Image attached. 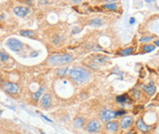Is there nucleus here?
<instances>
[{"mask_svg":"<svg viewBox=\"0 0 159 134\" xmlns=\"http://www.w3.org/2000/svg\"><path fill=\"white\" fill-rule=\"evenodd\" d=\"M100 120L103 122H108L113 119H116V112L115 110L109 109H103L99 113Z\"/></svg>","mask_w":159,"mask_h":134,"instance_id":"obj_5","label":"nucleus"},{"mask_svg":"<svg viewBox=\"0 0 159 134\" xmlns=\"http://www.w3.org/2000/svg\"><path fill=\"white\" fill-rule=\"evenodd\" d=\"M71 33L72 34L80 33V29H79V28H74V29L71 30Z\"/></svg>","mask_w":159,"mask_h":134,"instance_id":"obj_30","label":"nucleus"},{"mask_svg":"<svg viewBox=\"0 0 159 134\" xmlns=\"http://www.w3.org/2000/svg\"><path fill=\"white\" fill-rule=\"evenodd\" d=\"M153 38H154V36H142L141 38H140V42H148V41H151V40H153Z\"/></svg>","mask_w":159,"mask_h":134,"instance_id":"obj_27","label":"nucleus"},{"mask_svg":"<svg viewBox=\"0 0 159 134\" xmlns=\"http://www.w3.org/2000/svg\"><path fill=\"white\" fill-rule=\"evenodd\" d=\"M103 24V21L101 18L100 17H95V18H93L90 22H89V25L90 26H93V27H101L102 26Z\"/></svg>","mask_w":159,"mask_h":134,"instance_id":"obj_20","label":"nucleus"},{"mask_svg":"<svg viewBox=\"0 0 159 134\" xmlns=\"http://www.w3.org/2000/svg\"><path fill=\"white\" fill-rule=\"evenodd\" d=\"M43 91H44V87H43V86L39 87V89H38L36 92H34V93L32 94V96H31L32 101H34V102H37L38 100H40V98H41V96H42Z\"/></svg>","mask_w":159,"mask_h":134,"instance_id":"obj_15","label":"nucleus"},{"mask_svg":"<svg viewBox=\"0 0 159 134\" xmlns=\"http://www.w3.org/2000/svg\"><path fill=\"white\" fill-rule=\"evenodd\" d=\"M142 50L144 53H148V52H152L156 49V46L153 45V44H145V45H143L141 47Z\"/></svg>","mask_w":159,"mask_h":134,"instance_id":"obj_19","label":"nucleus"},{"mask_svg":"<svg viewBox=\"0 0 159 134\" xmlns=\"http://www.w3.org/2000/svg\"><path fill=\"white\" fill-rule=\"evenodd\" d=\"M134 122H135V121H134L133 116L125 115V116L122 117L119 121L120 129L123 131H129L134 125Z\"/></svg>","mask_w":159,"mask_h":134,"instance_id":"obj_4","label":"nucleus"},{"mask_svg":"<svg viewBox=\"0 0 159 134\" xmlns=\"http://www.w3.org/2000/svg\"><path fill=\"white\" fill-rule=\"evenodd\" d=\"M125 134H138V132H137V130L135 128H132L129 131H127Z\"/></svg>","mask_w":159,"mask_h":134,"instance_id":"obj_29","label":"nucleus"},{"mask_svg":"<svg viewBox=\"0 0 159 134\" xmlns=\"http://www.w3.org/2000/svg\"><path fill=\"white\" fill-rule=\"evenodd\" d=\"M69 76L73 81H75L79 84H82L89 80V78H91V73L89 70H87L83 67H75L70 69Z\"/></svg>","mask_w":159,"mask_h":134,"instance_id":"obj_1","label":"nucleus"},{"mask_svg":"<svg viewBox=\"0 0 159 134\" xmlns=\"http://www.w3.org/2000/svg\"><path fill=\"white\" fill-rule=\"evenodd\" d=\"M133 50H134V48L133 47H129V48H126L125 49H123L122 51L119 52V55L120 56H128V55H131L133 53Z\"/></svg>","mask_w":159,"mask_h":134,"instance_id":"obj_22","label":"nucleus"},{"mask_svg":"<svg viewBox=\"0 0 159 134\" xmlns=\"http://www.w3.org/2000/svg\"><path fill=\"white\" fill-rule=\"evenodd\" d=\"M8 59H9V55H8L6 51L1 50V51H0V60H1L2 62H6Z\"/></svg>","mask_w":159,"mask_h":134,"instance_id":"obj_24","label":"nucleus"},{"mask_svg":"<svg viewBox=\"0 0 159 134\" xmlns=\"http://www.w3.org/2000/svg\"><path fill=\"white\" fill-rule=\"evenodd\" d=\"M134 22H135V19H134V17H131V18H130V21H129L130 25H133V24H134Z\"/></svg>","mask_w":159,"mask_h":134,"instance_id":"obj_31","label":"nucleus"},{"mask_svg":"<svg viewBox=\"0 0 159 134\" xmlns=\"http://www.w3.org/2000/svg\"><path fill=\"white\" fill-rule=\"evenodd\" d=\"M131 97L133 101H145V99H146L145 94H144V92L139 89H133L131 91Z\"/></svg>","mask_w":159,"mask_h":134,"instance_id":"obj_12","label":"nucleus"},{"mask_svg":"<svg viewBox=\"0 0 159 134\" xmlns=\"http://www.w3.org/2000/svg\"><path fill=\"white\" fill-rule=\"evenodd\" d=\"M61 40H62L61 36H60V35H56V36L52 38V43H53L54 45H59L60 42H61Z\"/></svg>","mask_w":159,"mask_h":134,"instance_id":"obj_26","label":"nucleus"},{"mask_svg":"<svg viewBox=\"0 0 159 134\" xmlns=\"http://www.w3.org/2000/svg\"><path fill=\"white\" fill-rule=\"evenodd\" d=\"M116 112V117H121V116H125L126 114V110L125 109H119V110H115Z\"/></svg>","mask_w":159,"mask_h":134,"instance_id":"obj_28","label":"nucleus"},{"mask_svg":"<svg viewBox=\"0 0 159 134\" xmlns=\"http://www.w3.org/2000/svg\"><path fill=\"white\" fill-rule=\"evenodd\" d=\"M108 59H109V58L107 56H104V55H96V56L93 57V62L96 63V64H101V63L106 62Z\"/></svg>","mask_w":159,"mask_h":134,"instance_id":"obj_16","label":"nucleus"},{"mask_svg":"<svg viewBox=\"0 0 159 134\" xmlns=\"http://www.w3.org/2000/svg\"><path fill=\"white\" fill-rule=\"evenodd\" d=\"M6 46L8 47L12 51L14 52H18L23 48V44L21 41H19L17 38H9L6 42Z\"/></svg>","mask_w":159,"mask_h":134,"instance_id":"obj_8","label":"nucleus"},{"mask_svg":"<svg viewBox=\"0 0 159 134\" xmlns=\"http://www.w3.org/2000/svg\"><path fill=\"white\" fill-rule=\"evenodd\" d=\"M47 62L50 64V65H52V66H60V65H62L64 64V54L61 55V54H54V55H51L48 58V60Z\"/></svg>","mask_w":159,"mask_h":134,"instance_id":"obj_9","label":"nucleus"},{"mask_svg":"<svg viewBox=\"0 0 159 134\" xmlns=\"http://www.w3.org/2000/svg\"><path fill=\"white\" fill-rule=\"evenodd\" d=\"M102 8H105V9H108V10H112V11H115L118 7L117 4L116 3H108V4H104L101 6Z\"/></svg>","mask_w":159,"mask_h":134,"instance_id":"obj_21","label":"nucleus"},{"mask_svg":"<svg viewBox=\"0 0 159 134\" xmlns=\"http://www.w3.org/2000/svg\"><path fill=\"white\" fill-rule=\"evenodd\" d=\"M14 13L20 17H25L30 12V9L27 6H16L14 7Z\"/></svg>","mask_w":159,"mask_h":134,"instance_id":"obj_13","label":"nucleus"},{"mask_svg":"<svg viewBox=\"0 0 159 134\" xmlns=\"http://www.w3.org/2000/svg\"><path fill=\"white\" fill-rule=\"evenodd\" d=\"M68 69H69L68 67L59 68V69L56 71V74H57V76H58V77H64V76L66 75V73L68 72Z\"/></svg>","mask_w":159,"mask_h":134,"instance_id":"obj_23","label":"nucleus"},{"mask_svg":"<svg viewBox=\"0 0 159 134\" xmlns=\"http://www.w3.org/2000/svg\"><path fill=\"white\" fill-rule=\"evenodd\" d=\"M51 101H52L51 95L49 94V93H46V94H44L40 98V100H39V105L43 109H49L51 106Z\"/></svg>","mask_w":159,"mask_h":134,"instance_id":"obj_10","label":"nucleus"},{"mask_svg":"<svg viewBox=\"0 0 159 134\" xmlns=\"http://www.w3.org/2000/svg\"><path fill=\"white\" fill-rule=\"evenodd\" d=\"M19 34L23 36L26 37H30V38H34L36 37V33L33 30H28V29H24V30H20Z\"/></svg>","mask_w":159,"mask_h":134,"instance_id":"obj_18","label":"nucleus"},{"mask_svg":"<svg viewBox=\"0 0 159 134\" xmlns=\"http://www.w3.org/2000/svg\"><path fill=\"white\" fill-rule=\"evenodd\" d=\"M86 119L83 117H76L73 121V125L77 129H82L86 125Z\"/></svg>","mask_w":159,"mask_h":134,"instance_id":"obj_14","label":"nucleus"},{"mask_svg":"<svg viewBox=\"0 0 159 134\" xmlns=\"http://www.w3.org/2000/svg\"><path fill=\"white\" fill-rule=\"evenodd\" d=\"M3 89L4 90L10 94V95H17L19 93L20 91V88L19 86L15 83V82H11V81H6L3 83Z\"/></svg>","mask_w":159,"mask_h":134,"instance_id":"obj_6","label":"nucleus"},{"mask_svg":"<svg viewBox=\"0 0 159 134\" xmlns=\"http://www.w3.org/2000/svg\"><path fill=\"white\" fill-rule=\"evenodd\" d=\"M134 125H135V129L137 131L143 132V133H148L152 130V128H153L152 125H148L147 123H145V121H144V119L142 117L138 118L135 121Z\"/></svg>","mask_w":159,"mask_h":134,"instance_id":"obj_7","label":"nucleus"},{"mask_svg":"<svg viewBox=\"0 0 159 134\" xmlns=\"http://www.w3.org/2000/svg\"><path fill=\"white\" fill-rule=\"evenodd\" d=\"M116 101L121 103V104H125V103H130L131 101V97L128 96L127 94H123V95H119L116 97Z\"/></svg>","mask_w":159,"mask_h":134,"instance_id":"obj_17","label":"nucleus"},{"mask_svg":"<svg viewBox=\"0 0 159 134\" xmlns=\"http://www.w3.org/2000/svg\"><path fill=\"white\" fill-rule=\"evenodd\" d=\"M154 44H155L156 46L159 47V39H157V40H155V41H154Z\"/></svg>","mask_w":159,"mask_h":134,"instance_id":"obj_33","label":"nucleus"},{"mask_svg":"<svg viewBox=\"0 0 159 134\" xmlns=\"http://www.w3.org/2000/svg\"><path fill=\"white\" fill-rule=\"evenodd\" d=\"M101 124L99 120L97 119H93L90 120L89 121L86 122L85 125V130L89 133H99L101 131Z\"/></svg>","mask_w":159,"mask_h":134,"instance_id":"obj_3","label":"nucleus"},{"mask_svg":"<svg viewBox=\"0 0 159 134\" xmlns=\"http://www.w3.org/2000/svg\"><path fill=\"white\" fill-rule=\"evenodd\" d=\"M41 117H42L43 119H45V120H46L47 121H49V122H52V121H51V120H50L49 118H47L46 116H44V115H41Z\"/></svg>","mask_w":159,"mask_h":134,"instance_id":"obj_32","label":"nucleus"},{"mask_svg":"<svg viewBox=\"0 0 159 134\" xmlns=\"http://www.w3.org/2000/svg\"><path fill=\"white\" fill-rule=\"evenodd\" d=\"M143 109H144L143 105H137V106H134V108H133V113L134 115L139 114V113H140V111H141Z\"/></svg>","mask_w":159,"mask_h":134,"instance_id":"obj_25","label":"nucleus"},{"mask_svg":"<svg viewBox=\"0 0 159 134\" xmlns=\"http://www.w3.org/2000/svg\"><path fill=\"white\" fill-rule=\"evenodd\" d=\"M142 88V91L148 95V96H153L155 95L156 91H157V88L154 85V83H150V84H142L141 85Z\"/></svg>","mask_w":159,"mask_h":134,"instance_id":"obj_11","label":"nucleus"},{"mask_svg":"<svg viewBox=\"0 0 159 134\" xmlns=\"http://www.w3.org/2000/svg\"><path fill=\"white\" fill-rule=\"evenodd\" d=\"M120 130L121 129L118 121H110L105 122L103 126V132L105 134H118Z\"/></svg>","mask_w":159,"mask_h":134,"instance_id":"obj_2","label":"nucleus"}]
</instances>
